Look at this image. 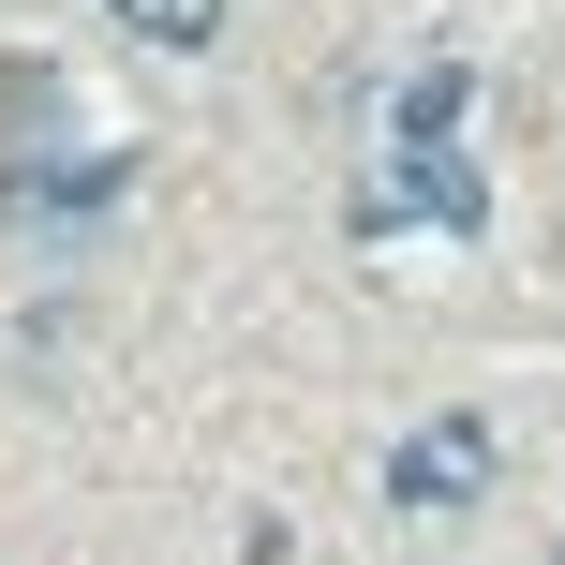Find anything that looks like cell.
Masks as SVG:
<instances>
[{"label":"cell","mask_w":565,"mask_h":565,"mask_svg":"<svg viewBox=\"0 0 565 565\" xmlns=\"http://www.w3.org/2000/svg\"><path fill=\"white\" fill-rule=\"evenodd\" d=\"M477 491H491V417H431V431L387 447V507L447 521V507H477Z\"/></svg>","instance_id":"7a4b0ae2"},{"label":"cell","mask_w":565,"mask_h":565,"mask_svg":"<svg viewBox=\"0 0 565 565\" xmlns=\"http://www.w3.org/2000/svg\"><path fill=\"white\" fill-rule=\"evenodd\" d=\"M461 105H477V75H461V60L402 75V105H387V149H461Z\"/></svg>","instance_id":"3957f363"},{"label":"cell","mask_w":565,"mask_h":565,"mask_svg":"<svg viewBox=\"0 0 565 565\" xmlns=\"http://www.w3.org/2000/svg\"><path fill=\"white\" fill-rule=\"evenodd\" d=\"M119 30H135V45H164V60H194L209 30H224V0H105Z\"/></svg>","instance_id":"277c9868"},{"label":"cell","mask_w":565,"mask_h":565,"mask_svg":"<svg viewBox=\"0 0 565 565\" xmlns=\"http://www.w3.org/2000/svg\"><path fill=\"white\" fill-rule=\"evenodd\" d=\"M402 224L477 238V224H491V179L461 164V149H387V164L358 179V238H402Z\"/></svg>","instance_id":"6da1fadb"}]
</instances>
